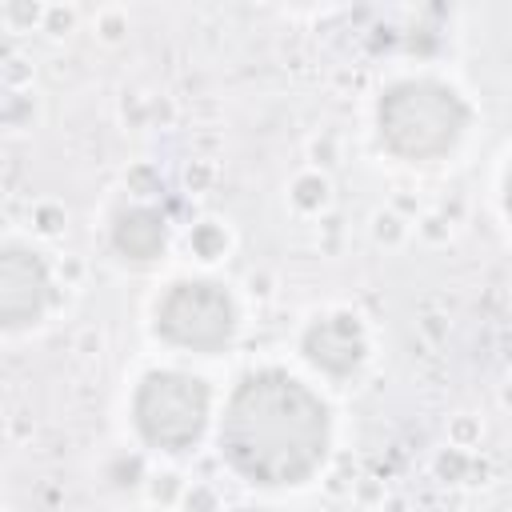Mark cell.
<instances>
[{"label":"cell","instance_id":"obj_6","mask_svg":"<svg viewBox=\"0 0 512 512\" xmlns=\"http://www.w3.org/2000/svg\"><path fill=\"white\" fill-rule=\"evenodd\" d=\"M304 348H308V360H312L316 368L340 376V372H348V368L360 360V332H356L344 316H328V320L312 324Z\"/></svg>","mask_w":512,"mask_h":512},{"label":"cell","instance_id":"obj_5","mask_svg":"<svg viewBox=\"0 0 512 512\" xmlns=\"http://www.w3.org/2000/svg\"><path fill=\"white\" fill-rule=\"evenodd\" d=\"M48 304L44 264L24 248H0V328L36 324Z\"/></svg>","mask_w":512,"mask_h":512},{"label":"cell","instance_id":"obj_1","mask_svg":"<svg viewBox=\"0 0 512 512\" xmlns=\"http://www.w3.org/2000/svg\"><path fill=\"white\" fill-rule=\"evenodd\" d=\"M220 444L228 464L252 484H300L324 460L328 416L296 376L264 368L232 392Z\"/></svg>","mask_w":512,"mask_h":512},{"label":"cell","instance_id":"obj_3","mask_svg":"<svg viewBox=\"0 0 512 512\" xmlns=\"http://www.w3.org/2000/svg\"><path fill=\"white\" fill-rule=\"evenodd\" d=\"M132 416H136L140 436L152 448L184 452L200 440L208 424V388L196 376L176 372V368L148 372L144 384L136 388Z\"/></svg>","mask_w":512,"mask_h":512},{"label":"cell","instance_id":"obj_7","mask_svg":"<svg viewBox=\"0 0 512 512\" xmlns=\"http://www.w3.org/2000/svg\"><path fill=\"white\" fill-rule=\"evenodd\" d=\"M116 244L132 260H152L164 248V220L148 208H128L116 224Z\"/></svg>","mask_w":512,"mask_h":512},{"label":"cell","instance_id":"obj_2","mask_svg":"<svg viewBox=\"0 0 512 512\" xmlns=\"http://www.w3.org/2000/svg\"><path fill=\"white\" fill-rule=\"evenodd\" d=\"M464 128L460 100L428 80H408L388 88L380 100V136L404 160H436L444 156Z\"/></svg>","mask_w":512,"mask_h":512},{"label":"cell","instance_id":"obj_4","mask_svg":"<svg viewBox=\"0 0 512 512\" xmlns=\"http://www.w3.org/2000/svg\"><path fill=\"white\" fill-rule=\"evenodd\" d=\"M232 300L208 280H180L156 304V332L184 352H216L232 340Z\"/></svg>","mask_w":512,"mask_h":512}]
</instances>
